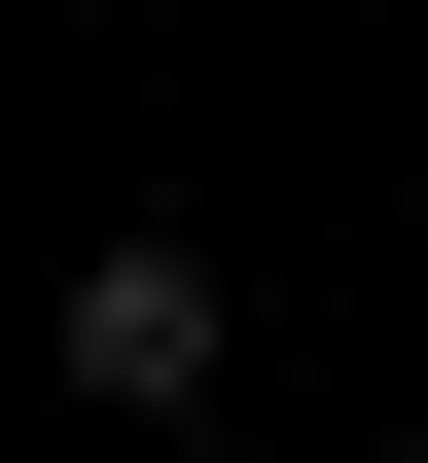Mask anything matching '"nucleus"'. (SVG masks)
Listing matches in <instances>:
<instances>
[{"label":"nucleus","instance_id":"f257e3e1","mask_svg":"<svg viewBox=\"0 0 428 463\" xmlns=\"http://www.w3.org/2000/svg\"><path fill=\"white\" fill-rule=\"evenodd\" d=\"M71 392L179 428V392H214V250H71Z\"/></svg>","mask_w":428,"mask_h":463}]
</instances>
